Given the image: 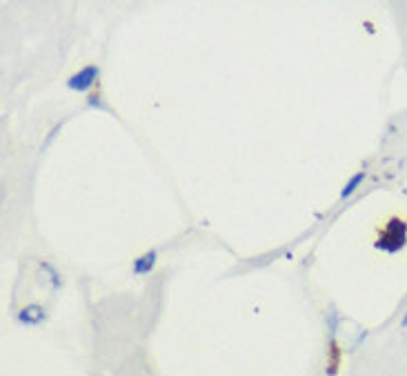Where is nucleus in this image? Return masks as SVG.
Returning <instances> with one entry per match:
<instances>
[{"mask_svg": "<svg viewBox=\"0 0 407 376\" xmlns=\"http://www.w3.org/2000/svg\"><path fill=\"white\" fill-rule=\"evenodd\" d=\"M18 321L25 325H41L45 321V309L41 305H27L21 314H18Z\"/></svg>", "mask_w": 407, "mask_h": 376, "instance_id": "4", "label": "nucleus"}, {"mask_svg": "<svg viewBox=\"0 0 407 376\" xmlns=\"http://www.w3.org/2000/svg\"><path fill=\"white\" fill-rule=\"evenodd\" d=\"M98 65H87V67H82L78 74H74L67 80V87L72 91H89L94 85L98 80Z\"/></svg>", "mask_w": 407, "mask_h": 376, "instance_id": "2", "label": "nucleus"}, {"mask_svg": "<svg viewBox=\"0 0 407 376\" xmlns=\"http://www.w3.org/2000/svg\"><path fill=\"white\" fill-rule=\"evenodd\" d=\"M407 243V223L403 219H390L385 225L378 239L374 243L376 250H383L387 254H394L405 247Z\"/></svg>", "mask_w": 407, "mask_h": 376, "instance_id": "1", "label": "nucleus"}, {"mask_svg": "<svg viewBox=\"0 0 407 376\" xmlns=\"http://www.w3.org/2000/svg\"><path fill=\"white\" fill-rule=\"evenodd\" d=\"M156 258H158V252H156V250H151V252L143 254V256H138V258L134 261V265H131V269H134V274H136V276H145V274H149V272L154 269V265H156Z\"/></svg>", "mask_w": 407, "mask_h": 376, "instance_id": "3", "label": "nucleus"}, {"mask_svg": "<svg viewBox=\"0 0 407 376\" xmlns=\"http://www.w3.org/2000/svg\"><path fill=\"white\" fill-rule=\"evenodd\" d=\"M365 172H358V174H354L352 178H349V181H347V185L343 187V190H340V199H349V196H352L356 190H358V187H361L363 185V181H365Z\"/></svg>", "mask_w": 407, "mask_h": 376, "instance_id": "5", "label": "nucleus"}, {"mask_svg": "<svg viewBox=\"0 0 407 376\" xmlns=\"http://www.w3.org/2000/svg\"><path fill=\"white\" fill-rule=\"evenodd\" d=\"M401 325H403V327H407V314L403 316V321H401Z\"/></svg>", "mask_w": 407, "mask_h": 376, "instance_id": "6", "label": "nucleus"}]
</instances>
